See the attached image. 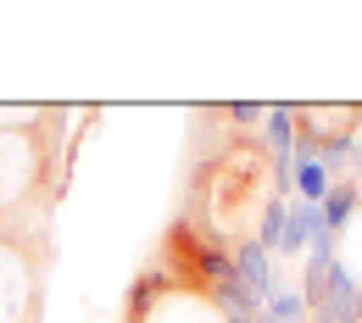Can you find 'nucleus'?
<instances>
[{
	"label": "nucleus",
	"mask_w": 362,
	"mask_h": 323,
	"mask_svg": "<svg viewBox=\"0 0 362 323\" xmlns=\"http://www.w3.org/2000/svg\"><path fill=\"white\" fill-rule=\"evenodd\" d=\"M357 201H362V184H357V179H340V184L323 195V206H317V212H323V229L334 234V240H340L346 223L357 218Z\"/></svg>",
	"instance_id": "nucleus-4"
},
{
	"label": "nucleus",
	"mask_w": 362,
	"mask_h": 323,
	"mask_svg": "<svg viewBox=\"0 0 362 323\" xmlns=\"http://www.w3.org/2000/svg\"><path fill=\"white\" fill-rule=\"evenodd\" d=\"M296 129H301V112L296 106H268V117H262V145H268L273 168H290L296 162Z\"/></svg>",
	"instance_id": "nucleus-2"
},
{
	"label": "nucleus",
	"mask_w": 362,
	"mask_h": 323,
	"mask_svg": "<svg viewBox=\"0 0 362 323\" xmlns=\"http://www.w3.org/2000/svg\"><path fill=\"white\" fill-rule=\"evenodd\" d=\"M284 218H290V206H284V201H268L262 223H257V234H251V240H257L262 251H273V257H279V240H284Z\"/></svg>",
	"instance_id": "nucleus-8"
},
{
	"label": "nucleus",
	"mask_w": 362,
	"mask_h": 323,
	"mask_svg": "<svg viewBox=\"0 0 362 323\" xmlns=\"http://www.w3.org/2000/svg\"><path fill=\"white\" fill-rule=\"evenodd\" d=\"M206 301L218 307V318H257V312H262V307L251 301V290L240 284V274L223 278V284H212V290H206Z\"/></svg>",
	"instance_id": "nucleus-5"
},
{
	"label": "nucleus",
	"mask_w": 362,
	"mask_h": 323,
	"mask_svg": "<svg viewBox=\"0 0 362 323\" xmlns=\"http://www.w3.org/2000/svg\"><path fill=\"white\" fill-rule=\"evenodd\" d=\"M329 189H334V173L323 168V156H301V162H296V195L313 201V206H323Z\"/></svg>",
	"instance_id": "nucleus-6"
},
{
	"label": "nucleus",
	"mask_w": 362,
	"mask_h": 323,
	"mask_svg": "<svg viewBox=\"0 0 362 323\" xmlns=\"http://www.w3.org/2000/svg\"><path fill=\"white\" fill-rule=\"evenodd\" d=\"M323 229V212H317L313 201H296L290 206V218H284V240H279V257H301L307 245H313V234Z\"/></svg>",
	"instance_id": "nucleus-3"
},
{
	"label": "nucleus",
	"mask_w": 362,
	"mask_h": 323,
	"mask_svg": "<svg viewBox=\"0 0 362 323\" xmlns=\"http://www.w3.org/2000/svg\"><path fill=\"white\" fill-rule=\"evenodd\" d=\"M234 274L251 290L257 307H268L273 295H279V262H273V251H262L257 240H240V245H234Z\"/></svg>",
	"instance_id": "nucleus-1"
},
{
	"label": "nucleus",
	"mask_w": 362,
	"mask_h": 323,
	"mask_svg": "<svg viewBox=\"0 0 362 323\" xmlns=\"http://www.w3.org/2000/svg\"><path fill=\"white\" fill-rule=\"evenodd\" d=\"M257 323H307V301H301V290H279L268 307L257 312Z\"/></svg>",
	"instance_id": "nucleus-7"
},
{
	"label": "nucleus",
	"mask_w": 362,
	"mask_h": 323,
	"mask_svg": "<svg viewBox=\"0 0 362 323\" xmlns=\"http://www.w3.org/2000/svg\"><path fill=\"white\" fill-rule=\"evenodd\" d=\"M228 117H234L240 129H262V117H268V106H257V100H234V106H228Z\"/></svg>",
	"instance_id": "nucleus-9"
}]
</instances>
